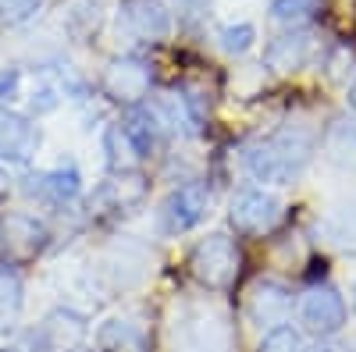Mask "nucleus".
<instances>
[{
	"instance_id": "obj_17",
	"label": "nucleus",
	"mask_w": 356,
	"mask_h": 352,
	"mask_svg": "<svg viewBox=\"0 0 356 352\" xmlns=\"http://www.w3.org/2000/svg\"><path fill=\"white\" fill-rule=\"evenodd\" d=\"M321 150L339 171L356 174V121H349V117H335V121L324 128V135H321Z\"/></svg>"
},
{
	"instance_id": "obj_2",
	"label": "nucleus",
	"mask_w": 356,
	"mask_h": 352,
	"mask_svg": "<svg viewBox=\"0 0 356 352\" xmlns=\"http://www.w3.org/2000/svg\"><path fill=\"white\" fill-rule=\"evenodd\" d=\"M189 271H193V278L203 288L228 292L235 285V278H239V271H243V253H239V246H235L232 235L214 231V235H207V239H200L193 246Z\"/></svg>"
},
{
	"instance_id": "obj_15",
	"label": "nucleus",
	"mask_w": 356,
	"mask_h": 352,
	"mask_svg": "<svg viewBox=\"0 0 356 352\" xmlns=\"http://www.w3.org/2000/svg\"><path fill=\"white\" fill-rule=\"evenodd\" d=\"M146 185L139 182V174H114L111 182L97 189V196L89 199V207L100 214H132V207L143 203Z\"/></svg>"
},
{
	"instance_id": "obj_7",
	"label": "nucleus",
	"mask_w": 356,
	"mask_h": 352,
	"mask_svg": "<svg viewBox=\"0 0 356 352\" xmlns=\"http://www.w3.org/2000/svg\"><path fill=\"white\" fill-rule=\"evenodd\" d=\"M150 82H154V72L146 61H139V57H118V61H111L107 72H104V93L114 103L139 107L150 97Z\"/></svg>"
},
{
	"instance_id": "obj_28",
	"label": "nucleus",
	"mask_w": 356,
	"mask_h": 352,
	"mask_svg": "<svg viewBox=\"0 0 356 352\" xmlns=\"http://www.w3.org/2000/svg\"><path fill=\"white\" fill-rule=\"evenodd\" d=\"M349 103H353V110H356V78H353V85H349Z\"/></svg>"
},
{
	"instance_id": "obj_14",
	"label": "nucleus",
	"mask_w": 356,
	"mask_h": 352,
	"mask_svg": "<svg viewBox=\"0 0 356 352\" xmlns=\"http://www.w3.org/2000/svg\"><path fill=\"white\" fill-rule=\"evenodd\" d=\"M122 22L139 40H164L171 33V11L161 4V0H125Z\"/></svg>"
},
{
	"instance_id": "obj_3",
	"label": "nucleus",
	"mask_w": 356,
	"mask_h": 352,
	"mask_svg": "<svg viewBox=\"0 0 356 352\" xmlns=\"http://www.w3.org/2000/svg\"><path fill=\"white\" fill-rule=\"evenodd\" d=\"M285 217V203L267 189H243L232 196L228 221L239 235H267Z\"/></svg>"
},
{
	"instance_id": "obj_4",
	"label": "nucleus",
	"mask_w": 356,
	"mask_h": 352,
	"mask_svg": "<svg viewBox=\"0 0 356 352\" xmlns=\"http://www.w3.org/2000/svg\"><path fill=\"white\" fill-rule=\"evenodd\" d=\"M207 214H211V189L203 182H186L164 196L161 210H157V228L164 235H182L196 228Z\"/></svg>"
},
{
	"instance_id": "obj_11",
	"label": "nucleus",
	"mask_w": 356,
	"mask_h": 352,
	"mask_svg": "<svg viewBox=\"0 0 356 352\" xmlns=\"http://www.w3.org/2000/svg\"><path fill=\"white\" fill-rule=\"evenodd\" d=\"M25 192L40 203H47V207H65V203H72L82 192V178L72 164L50 167V171H40L33 178H25Z\"/></svg>"
},
{
	"instance_id": "obj_25",
	"label": "nucleus",
	"mask_w": 356,
	"mask_h": 352,
	"mask_svg": "<svg viewBox=\"0 0 356 352\" xmlns=\"http://www.w3.org/2000/svg\"><path fill=\"white\" fill-rule=\"evenodd\" d=\"M178 4V15H182L186 22H196L207 15V8H211V0H175Z\"/></svg>"
},
{
	"instance_id": "obj_6",
	"label": "nucleus",
	"mask_w": 356,
	"mask_h": 352,
	"mask_svg": "<svg viewBox=\"0 0 356 352\" xmlns=\"http://www.w3.org/2000/svg\"><path fill=\"white\" fill-rule=\"evenodd\" d=\"M50 246V228L25 210L0 214V249L11 260H36Z\"/></svg>"
},
{
	"instance_id": "obj_9",
	"label": "nucleus",
	"mask_w": 356,
	"mask_h": 352,
	"mask_svg": "<svg viewBox=\"0 0 356 352\" xmlns=\"http://www.w3.org/2000/svg\"><path fill=\"white\" fill-rule=\"evenodd\" d=\"M175 352H228V331L221 320L193 313L175 324Z\"/></svg>"
},
{
	"instance_id": "obj_23",
	"label": "nucleus",
	"mask_w": 356,
	"mask_h": 352,
	"mask_svg": "<svg viewBox=\"0 0 356 352\" xmlns=\"http://www.w3.org/2000/svg\"><path fill=\"white\" fill-rule=\"evenodd\" d=\"M253 40H257V28H253L250 22L218 28V43H221V50H225V53H235V57L246 53V50L253 47Z\"/></svg>"
},
{
	"instance_id": "obj_20",
	"label": "nucleus",
	"mask_w": 356,
	"mask_h": 352,
	"mask_svg": "<svg viewBox=\"0 0 356 352\" xmlns=\"http://www.w3.org/2000/svg\"><path fill=\"white\" fill-rule=\"evenodd\" d=\"M100 345L111 352H143V331L129 320H111L100 331Z\"/></svg>"
},
{
	"instance_id": "obj_19",
	"label": "nucleus",
	"mask_w": 356,
	"mask_h": 352,
	"mask_svg": "<svg viewBox=\"0 0 356 352\" xmlns=\"http://www.w3.org/2000/svg\"><path fill=\"white\" fill-rule=\"evenodd\" d=\"M25 306V285L11 260H0V331H11Z\"/></svg>"
},
{
	"instance_id": "obj_16",
	"label": "nucleus",
	"mask_w": 356,
	"mask_h": 352,
	"mask_svg": "<svg viewBox=\"0 0 356 352\" xmlns=\"http://www.w3.org/2000/svg\"><path fill=\"white\" fill-rule=\"evenodd\" d=\"M104 153H107L111 174H136L143 167V160H146V153L139 150V142L132 139L125 121L107 125V132H104Z\"/></svg>"
},
{
	"instance_id": "obj_12",
	"label": "nucleus",
	"mask_w": 356,
	"mask_h": 352,
	"mask_svg": "<svg viewBox=\"0 0 356 352\" xmlns=\"http://www.w3.org/2000/svg\"><path fill=\"white\" fill-rule=\"evenodd\" d=\"M310 53H314V36L307 28H292V33H282L264 47V65L271 72L289 75V72H300L310 61Z\"/></svg>"
},
{
	"instance_id": "obj_8",
	"label": "nucleus",
	"mask_w": 356,
	"mask_h": 352,
	"mask_svg": "<svg viewBox=\"0 0 356 352\" xmlns=\"http://www.w3.org/2000/svg\"><path fill=\"white\" fill-rule=\"evenodd\" d=\"M40 142H43V135H40V125L33 117L0 107V160L29 164L40 153Z\"/></svg>"
},
{
	"instance_id": "obj_18",
	"label": "nucleus",
	"mask_w": 356,
	"mask_h": 352,
	"mask_svg": "<svg viewBox=\"0 0 356 352\" xmlns=\"http://www.w3.org/2000/svg\"><path fill=\"white\" fill-rule=\"evenodd\" d=\"M321 235L328 246H335L342 253H356V203H339V207H332L321 217Z\"/></svg>"
},
{
	"instance_id": "obj_21",
	"label": "nucleus",
	"mask_w": 356,
	"mask_h": 352,
	"mask_svg": "<svg viewBox=\"0 0 356 352\" xmlns=\"http://www.w3.org/2000/svg\"><path fill=\"white\" fill-rule=\"evenodd\" d=\"M324 8V0H271V18L285 25H303Z\"/></svg>"
},
{
	"instance_id": "obj_24",
	"label": "nucleus",
	"mask_w": 356,
	"mask_h": 352,
	"mask_svg": "<svg viewBox=\"0 0 356 352\" xmlns=\"http://www.w3.org/2000/svg\"><path fill=\"white\" fill-rule=\"evenodd\" d=\"M43 0H0V25H22L40 11Z\"/></svg>"
},
{
	"instance_id": "obj_29",
	"label": "nucleus",
	"mask_w": 356,
	"mask_h": 352,
	"mask_svg": "<svg viewBox=\"0 0 356 352\" xmlns=\"http://www.w3.org/2000/svg\"><path fill=\"white\" fill-rule=\"evenodd\" d=\"M75 352H82V349H75Z\"/></svg>"
},
{
	"instance_id": "obj_26",
	"label": "nucleus",
	"mask_w": 356,
	"mask_h": 352,
	"mask_svg": "<svg viewBox=\"0 0 356 352\" xmlns=\"http://www.w3.org/2000/svg\"><path fill=\"white\" fill-rule=\"evenodd\" d=\"M8 189H11V178H8V171H4V167H0V203H4V199H8Z\"/></svg>"
},
{
	"instance_id": "obj_10",
	"label": "nucleus",
	"mask_w": 356,
	"mask_h": 352,
	"mask_svg": "<svg viewBox=\"0 0 356 352\" xmlns=\"http://www.w3.org/2000/svg\"><path fill=\"white\" fill-rule=\"evenodd\" d=\"M86 317L75 310H54L43 317V324L36 328V345L43 352H75L86 338Z\"/></svg>"
},
{
	"instance_id": "obj_13",
	"label": "nucleus",
	"mask_w": 356,
	"mask_h": 352,
	"mask_svg": "<svg viewBox=\"0 0 356 352\" xmlns=\"http://www.w3.org/2000/svg\"><path fill=\"white\" fill-rule=\"evenodd\" d=\"M292 299H289V288L278 285V281H257L253 292H250V299H246V313L253 324L260 328H278L285 324V313H289Z\"/></svg>"
},
{
	"instance_id": "obj_22",
	"label": "nucleus",
	"mask_w": 356,
	"mask_h": 352,
	"mask_svg": "<svg viewBox=\"0 0 356 352\" xmlns=\"http://www.w3.org/2000/svg\"><path fill=\"white\" fill-rule=\"evenodd\" d=\"M257 352H307V349H303V335L292 324H278V328H271L264 335Z\"/></svg>"
},
{
	"instance_id": "obj_27",
	"label": "nucleus",
	"mask_w": 356,
	"mask_h": 352,
	"mask_svg": "<svg viewBox=\"0 0 356 352\" xmlns=\"http://www.w3.org/2000/svg\"><path fill=\"white\" fill-rule=\"evenodd\" d=\"M310 352H346V349H342V345H332V342H324V338H321V345H317V349H310Z\"/></svg>"
},
{
	"instance_id": "obj_5",
	"label": "nucleus",
	"mask_w": 356,
	"mask_h": 352,
	"mask_svg": "<svg viewBox=\"0 0 356 352\" xmlns=\"http://www.w3.org/2000/svg\"><path fill=\"white\" fill-rule=\"evenodd\" d=\"M300 324L314 338H332L346 328V299L335 285H310L300 299Z\"/></svg>"
},
{
	"instance_id": "obj_1",
	"label": "nucleus",
	"mask_w": 356,
	"mask_h": 352,
	"mask_svg": "<svg viewBox=\"0 0 356 352\" xmlns=\"http://www.w3.org/2000/svg\"><path fill=\"white\" fill-rule=\"evenodd\" d=\"M314 157V132L289 125L246 146V171L264 185H289Z\"/></svg>"
}]
</instances>
